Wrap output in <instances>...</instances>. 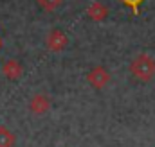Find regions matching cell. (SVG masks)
Returning <instances> with one entry per match:
<instances>
[{
    "label": "cell",
    "mask_w": 155,
    "mask_h": 147,
    "mask_svg": "<svg viewBox=\"0 0 155 147\" xmlns=\"http://www.w3.org/2000/svg\"><path fill=\"white\" fill-rule=\"evenodd\" d=\"M130 72L139 81H152L155 77V59L150 54H139L130 63Z\"/></svg>",
    "instance_id": "cell-1"
},
{
    "label": "cell",
    "mask_w": 155,
    "mask_h": 147,
    "mask_svg": "<svg viewBox=\"0 0 155 147\" xmlns=\"http://www.w3.org/2000/svg\"><path fill=\"white\" fill-rule=\"evenodd\" d=\"M87 79H88V83H90L96 90H101V88H105V86L110 83V74H108V70H107L105 67H96V68H92V70L88 72Z\"/></svg>",
    "instance_id": "cell-2"
},
{
    "label": "cell",
    "mask_w": 155,
    "mask_h": 147,
    "mask_svg": "<svg viewBox=\"0 0 155 147\" xmlns=\"http://www.w3.org/2000/svg\"><path fill=\"white\" fill-rule=\"evenodd\" d=\"M45 45H47L49 50L60 52V50H63V48L67 47V36H65L60 29H54V31H51V33L47 34V38H45Z\"/></svg>",
    "instance_id": "cell-3"
},
{
    "label": "cell",
    "mask_w": 155,
    "mask_h": 147,
    "mask_svg": "<svg viewBox=\"0 0 155 147\" xmlns=\"http://www.w3.org/2000/svg\"><path fill=\"white\" fill-rule=\"evenodd\" d=\"M51 108V101H49V97L47 95H43V93H36L31 101H29V110L33 111L35 115H43V113H47Z\"/></svg>",
    "instance_id": "cell-4"
},
{
    "label": "cell",
    "mask_w": 155,
    "mask_h": 147,
    "mask_svg": "<svg viewBox=\"0 0 155 147\" xmlns=\"http://www.w3.org/2000/svg\"><path fill=\"white\" fill-rule=\"evenodd\" d=\"M2 74H4L9 81H16V79L22 77L24 68H22V65H20L16 59H7V61H4V65H2Z\"/></svg>",
    "instance_id": "cell-5"
},
{
    "label": "cell",
    "mask_w": 155,
    "mask_h": 147,
    "mask_svg": "<svg viewBox=\"0 0 155 147\" xmlns=\"http://www.w3.org/2000/svg\"><path fill=\"white\" fill-rule=\"evenodd\" d=\"M87 13H88V16H90L92 20L101 22V20H105V18H107L108 9H107V5H105V4H101V2H94V4L87 9Z\"/></svg>",
    "instance_id": "cell-6"
},
{
    "label": "cell",
    "mask_w": 155,
    "mask_h": 147,
    "mask_svg": "<svg viewBox=\"0 0 155 147\" xmlns=\"http://www.w3.org/2000/svg\"><path fill=\"white\" fill-rule=\"evenodd\" d=\"M13 145H15V135L7 127L0 126V147H13Z\"/></svg>",
    "instance_id": "cell-7"
},
{
    "label": "cell",
    "mask_w": 155,
    "mask_h": 147,
    "mask_svg": "<svg viewBox=\"0 0 155 147\" xmlns=\"http://www.w3.org/2000/svg\"><path fill=\"white\" fill-rule=\"evenodd\" d=\"M38 4L45 9V11H54V9L61 4V0H38Z\"/></svg>",
    "instance_id": "cell-8"
}]
</instances>
